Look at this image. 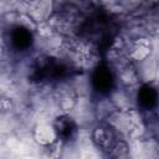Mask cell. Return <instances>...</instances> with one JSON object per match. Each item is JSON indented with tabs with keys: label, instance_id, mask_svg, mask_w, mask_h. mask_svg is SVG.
Listing matches in <instances>:
<instances>
[{
	"label": "cell",
	"instance_id": "obj_1",
	"mask_svg": "<svg viewBox=\"0 0 159 159\" xmlns=\"http://www.w3.org/2000/svg\"><path fill=\"white\" fill-rule=\"evenodd\" d=\"M91 138L97 149L106 152L109 155L112 148L114 147L119 137L117 134V130L109 123H98L93 127Z\"/></svg>",
	"mask_w": 159,
	"mask_h": 159
},
{
	"label": "cell",
	"instance_id": "obj_2",
	"mask_svg": "<svg viewBox=\"0 0 159 159\" xmlns=\"http://www.w3.org/2000/svg\"><path fill=\"white\" fill-rule=\"evenodd\" d=\"M34 139L40 147H43V148H50L60 142L56 128L52 122L37 123L34 128Z\"/></svg>",
	"mask_w": 159,
	"mask_h": 159
},
{
	"label": "cell",
	"instance_id": "obj_3",
	"mask_svg": "<svg viewBox=\"0 0 159 159\" xmlns=\"http://www.w3.org/2000/svg\"><path fill=\"white\" fill-rule=\"evenodd\" d=\"M52 123L56 128L57 137L61 143H68L75 138L77 132V124L75 119L70 117L67 113H61L56 117V119Z\"/></svg>",
	"mask_w": 159,
	"mask_h": 159
},
{
	"label": "cell",
	"instance_id": "obj_4",
	"mask_svg": "<svg viewBox=\"0 0 159 159\" xmlns=\"http://www.w3.org/2000/svg\"><path fill=\"white\" fill-rule=\"evenodd\" d=\"M152 42L147 37H138L135 39L129 50L127 51V56L132 62H144L152 55Z\"/></svg>",
	"mask_w": 159,
	"mask_h": 159
},
{
	"label": "cell",
	"instance_id": "obj_5",
	"mask_svg": "<svg viewBox=\"0 0 159 159\" xmlns=\"http://www.w3.org/2000/svg\"><path fill=\"white\" fill-rule=\"evenodd\" d=\"M53 10V0H30L27 15L36 22L46 21L51 17Z\"/></svg>",
	"mask_w": 159,
	"mask_h": 159
},
{
	"label": "cell",
	"instance_id": "obj_6",
	"mask_svg": "<svg viewBox=\"0 0 159 159\" xmlns=\"http://www.w3.org/2000/svg\"><path fill=\"white\" fill-rule=\"evenodd\" d=\"M94 80H98V91L101 92H107L112 88V82H113V77H112V73L108 68H104V70H97L96 72V77Z\"/></svg>",
	"mask_w": 159,
	"mask_h": 159
},
{
	"label": "cell",
	"instance_id": "obj_7",
	"mask_svg": "<svg viewBox=\"0 0 159 159\" xmlns=\"http://www.w3.org/2000/svg\"><path fill=\"white\" fill-rule=\"evenodd\" d=\"M12 108V102L9 99V98H0V109L4 111V112H7V111H11Z\"/></svg>",
	"mask_w": 159,
	"mask_h": 159
},
{
	"label": "cell",
	"instance_id": "obj_8",
	"mask_svg": "<svg viewBox=\"0 0 159 159\" xmlns=\"http://www.w3.org/2000/svg\"><path fill=\"white\" fill-rule=\"evenodd\" d=\"M11 1H14V0H11Z\"/></svg>",
	"mask_w": 159,
	"mask_h": 159
}]
</instances>
